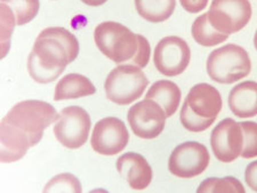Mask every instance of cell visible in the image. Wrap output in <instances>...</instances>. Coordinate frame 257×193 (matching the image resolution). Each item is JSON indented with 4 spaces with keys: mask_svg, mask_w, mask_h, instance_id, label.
I'll list each match as a JSON object with an SVG mask.
<instances>
[{
    "mask_svg": "<svg viewBox=\"0 0 257 193\" xmlns=\"http://www.w3.org/2000/svg\"><path fill=\"white\" fill-rule=\"evenodd\" d=\"M79 54V43L64 28H47L37 37L28 59V71L38 84H49Z\"/></svg>",
    "mask_w": 257,
    "mask_h": 193,
    "instance_id": "1",
    "label": "cell"
},
{
    "mask_svg": "<svg viewBox=\"0 0 257 193\" xmlns=\"http://www.w3.org/2000/svg\"><path fill=\"white\" fill-rule=\"evenodd\" d=\"M94 42L103 55L115 64L131 62L143 69L149 64L151 47L147 38L135 35L117 22H103L95 28Z\"/></svg>",
    "mask_w": 257,
    "mask_h": 193,
    "instance_id": "2",
    "label": "cell"
},
{
    "mask_svg": "<svg viewBox=\"0 0 257 193\" xmlns=\"http://www.w3.org/2000/svg\"><path fill=\"white\" fill-rule=\"evenodd\" d=\"M60 113L54 106L44 101L29 100L15 104L3 119V122L14 126L23 131L30 139L31 147L38 144L44 130L56 122Z\"/></svg>",
    "mask_w": 257,
    "mask_h": 193,
    "instance_id": "3",
    "label": "cell"
},
{
    "mask_svg": "<svg viewBox=\"0 0 257 193\" xmlns=\"http://www.w3.org/2000/svg\"><path fill=\"white\" fill-rule=\"evenodd\" d=\"M251 62L246 49L229 44L215 49L207 59V73L215 83H237L250 73Z\"/></svg>",
    "mask_w": 257,
    "mask_h": 193,
    "instance_id": "4",
    "label": "cell"
},
{
    "mask_svg": "<svg viewBox=\"0 0 257 193\" xmlns=\"http://www.w3.org/2000/svg\"><path fill=\"white\" fill-rule=\"evenodd\" d=\"M149 85L142 69L134 64H120L106 77V98L119 105H128L143 95Z\"/></svg>",
    "mask_w": 257,
    "mask_h": 193,
    "instance_id": "5",
    "label": "cell"
},
{
    "mask_svg": "<svg viewBox=\"0 0 257 193\" xmlns=\"http://www.w3.org/2000/svg\"><path fill=\"white\" fill-rule=\"evenodd\" d=\"M90 126L88 112L80 106L72 105L61 111L53 131L62 145L74 150L84 146L88 138Z\"/></svg>",
    "mask_w": 257,
    "mask_h": 193,
    "instance_id": "6",
    "label": "cell"
},
{
    "mask_svg": "<svg viewBox=\"0 0 257 193\" xmlns=\"http://www.w3.org/2000/svg\"><path fill=\"white\" fill-rule=\"evenodd\" d=\"M251 14L249 0H213L208 20L217 31L230 36L242 30L250 21Z\"/></svg>",
    "mask_w": 257,
    "mask_h": 193,
    "instance_id": "7",
    "label": "cell"
},
{
    "mask_svg": "<svg viewBox=\"0 0 257 193\" xmlns=\"http://www.w3.org/2000/svg\"><path fill=\"white\" fill-rule=\"evenodd\" d=\"M207 147L199 142H185L175 147L168 160L171 174L180 178H192L201 175L209 165Z\"/></svg>",
    "mask_w": 257,
    "mask_h": 193,
    "instance_id": "8",
    "label": "cell"
},
{
    "mask_svg": "<svg viewBox=\"0 0 257 193\" xmlns=\"http://www.w3.org/2000/svg\"><path fill=\"white\" fill-rule=\"evenodd\" d=\"M191 60V49L180 37H165L157 44L153 63L161 75L175 77L183 73Z\"/></svg>",
    "mask_w": 257,
    "mask_h": 193,
    "instance_id": "9",
    "label": "cell"
},
{
    "mask_svg": "<svg viewBox=\"0 0 257 193\" xmlns=\"http://www.w3.org/2000/svg\"><path fill=\"white\" fill-rule=\"evenodd\" d=\"M167 114L152 100L145 98L128 110L127 120L136 136L143 139L157 138L163 133Z\"/></svg>",
    "mask_w": 257,
    "mask_h": 193,
    "instance_id": "10",
    "label": "cell"
},
{
    "mask_svg": "<svg viewBox=\"0 0 257 193\" xmlns=\"http://www.w3.org/2000/svg\"><path fill=\"white\" fill-rule=\"evenodd\" d=\"M130 142V133L122 120L106 117L96 122L90 144L93 150L102 155H115L121 152Z\"/></svg>",
    "mask_w": 257,
    "mask_h": 193,
    "instance_id": "11",
    "label": "cell"
},
{
    "mask_svg": "<svg viewBox=\"0 0 257 193\" xmlns=\"http://www.w3.org/2000/svg\"><path fill=\"white\" fill-rule=\"evenodd\" d=\"M213 153L221 162L229 163L238 159L243 149V133L240 124L226 118L215 127L210 135Z\"/></svg>",
    "mask_w": 257,
    "mask_h": 193,
    "instance_id": "12",
    "label": "cell"
},
{
    "mask_svg": "<svg viewBox=\"0 0 257 193\" xmlns=\"http://www.w3.org/2000/svg\"><path fill=\"white\" fill-rule=\"evenodd\" d=\"M185 103L196 116L208 120H216L223 106L218 90L205 83L198 84L190 89Z\"/></svg>",
    "mask_w": 257,
    "mask_h": 193,
    "instance_id": "13",
    "label": "cell"
},
{
    "mask_svg": "<svg viewBox=\"0 0 257 193\" xmlns=\"http://www.w3.org/2000/svg\"><path fill=\"white\" fill-rule=\"evenodd\" d=\"M117 170L133 190H145L152 182V168L143 155L128 152L117 160Z\"/></svg>",
    "mask_w": 257,
    "mask_h": 193,
    "instance_id": "14",
    "label": "cell"
},
{
    "mask_svg": "<svg viewBox=\"0 0 257 193\" xmlns=\"http://www.w3.org/2000/svg\"><path fill=\"white\" fill-rule=\"evenodd\" d=\"M229 108L235 117L249 119L257 116V83L243 81L232 88L229 95Z\"/></svg>",
    "mask_w": 257,
    "mask_h": 193,
    "instance_id": "15",
    "label": "cell"
},
{
    "mask_svg": "<svg viewBox=\"0 0 257 193\" xmlns=\"http://www.w3.org/2000/svg\"><path fill=\"white\" fill-rule=\"evenodd\" d=\"M30 147V139L23 131L2 121V162L18 161Z\"/></svg>",
    "mask_w": 257,
    "mask_h": 193,
    "instance_id": "16",
    "label": "cell"
},
{
    "mask_svg": "<svg viewBox=\"0 0 257 193\" xmlns=\"http://www.w3.org/2000/svg\"><path fill=\"white\" fill-rule=\"evenodd\" d=\"M96 88L88 78L78 75V73H70L57 83L54 93V100L66 101L73 98H80L94 95Z\"/></svg>",
    "mask_w": 257,
    "mask_h": 193,
    "instance_id": "17",
    "label": "cell"
},
{
    "mask_svg": "<svg viewBox=\"0 0 257 193\" xmlns=\"http://www.w3.org/2000/svg\"><path fill=\"white\" fill-rule=\"evenodd\" d=\"M182 93L178 86L171 80H158L148 90L145 98L158 103L167 114L172 117L180 106Z\"/></svg>",
    "mask_w": 257,
    "mask_h": 193,
    "instance_id": "18",
    "label": "cell"
},
{
    "mask_svg": "<svg viewBox=\"0 0 257 193\" xmlns=\"http://www.w3.org/2000/svg\"><path fill=\"white\" fill-rule=\"evenodd\" d=\"M135 7L142 19L151 23H160L173 15L176 0H135Z\"/></svg>",
    "mask_w": 257,
    "mask_h": 193,
    "instance_id": "19",
    "label": "cell"
},
{
    "mask_svg": "<svg viewBox=\"0 0 257 193\" xmlns=\"http://www.w3.org/2000/svg\"><path fill=\"white\" fill-rule=\"evenodd\" d=\"M191 34L193 39L204 47H213L224 43L229 38V35L217 31L208 20V13H205L196 19L192 24Z\"/></svg>",
    "mask_w": 257,
    "mask_h": 193,
    "instance_id": "20",
    "label": "cell"
},
{
    "mask_svg": "<svg viewBox=\"0 0 257 193\" xmlns=\"http://www.w3.org/2000/svg\"><path fill=\"white\" fill-rule=\"evenodd\" d=\"M2 3L14 12L18 26L31 22L38 15L40 7L39 0H2Z\"/></svg>",
    "mask_w": 257,
    "mask_h": 193,
    "instance_id": "21",
    "label": "cell"
},
{
    "mask_svg": "<svg viewBox=\"0 0 257 193\" xmlns=\"http://www.w3.org/2000/svg\"><path fill=\"white\" fill-rule=\"evenodd\" d=\"M197 192H244L239 179L234 177L207 178L200 184Z\"/></svg>",
    "mask_w": 257,
    "mask_h": 193,
    "instance_id": "22",
    "label": "cell"
},
{
    "mask_svg": "<svg viewBox=\"0 0 257 193\" xmlns=\"http://www.w3.org/2000/svg\"><path fill=\"white\" fill-rule=\"evenodd\" d=\"M243 133V149L241 157L251 159L257 157V122H239Z\"/></svg>",
    "mask_w": 257,
    "mask_h": 193,
    "instance_id": "23",
    "label": "cell"
},
{
    "mask_svg": "<svg viewBox=\"0 0 257 193\" xmlns=\"http://www.w3.org/2000/svg\"><path fill=\"white\" fill-rule=\"evenodd\" d=\"M180 119L184 128L189 131H192V133H201V131L208 129L215 122V120H208V119H204L196 116V114L189 109V106L185 102L183 106H182Z\"/></svg>",
    "mask_w": 257,
    "mask_h": 193,
    "instance_id": "24",
    "label": "cell"
},
{
    "mask_svg": "<svg viewBox=\"0 0 257 193\" xmlns=\"http://www.w3.org/2000/svg\"><path fill=\"white\" fill-rule=\"evenodd\" d=\"M81 192V185L71 174L55 176L44 188V192Z\"/></svg>",
    "mask_w": 257,
    "mask_h": 193,
    "instance_id": "25",
    "label": "cell"
},
{
    "mask_svg": "<svg viewBox=\"0 0 257 193\" xmlns=\"http://www.w3.org/2000/svg\"><path fill=\"white\" fill-rule=\"evenodd\" d=\"M16 23L14 12L2 3V57H5L10 48V39Z\"/></svg>",
    "mask_w": 257,
    "mask_h": 193,
    "instance_id": "26",
    "label": "cell"
},
{
    "mask_svg": "<svg viewBox=\"0 0 257 193\" xmlns=\"http://www.w3.org/2000/svg\"><path fill=\"white\" fill-rule=\"evenodd\" d=\"M180 3L186 12L192 14L199 13L208 5V0H180Z\"/></svg>",
    "mask_w": 257,
    "mask_h": 193,
    "instance_id": "27",
    "label": "cell"
},
{
    "mask_svg": "<svg viewBox=\"0 0 257 193\" xmlns=\"http://www.w3.org/2000/svg\"><path fill=\"white\" fill-rule=\"evenodd\" d=\"M244 179L247 185L252 191L257 192V161H252L247 166L246 172H244Z\"/></svg>",
    "mask_w": 257,
    "mask_h": 193,
    "instance_id": "28",
    "label": "cell"
},
{
    "mask_svg": "<svg viewBox=\"0 0 257 193\" xmlns=\"http://www.w3.org/2000/svg\"><path fill=\"white\" fill-rule=\"evenodd\" d=\"M81 2L88 6L97 7V6L103 5V4H105L107 0H81Z\"/></svg>",
    "mask_w": 257,
    "mask_h": 193,
    "instance_id": "29",
    "label": "cell"
},
{
    "mask_svg": "<svg viewBox=\"0 0 257 193\" xmlns=\"http://www.w3.org/2000/svg\"><path fill=\"white\" fill-rule=\"evenodd\" d=\"M254 45H255V48H256V51H257V31H256V34H255V37H254Z\"/></svg>",
    "mask_w": 257,
    "mask_h": 193,
    "instance_id": "30",
    "label": "cell"
}]
</instances>
